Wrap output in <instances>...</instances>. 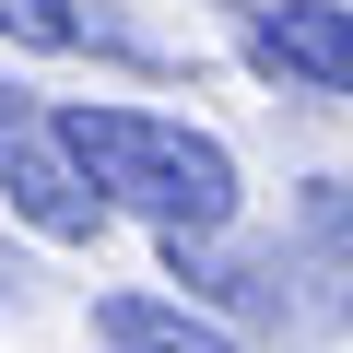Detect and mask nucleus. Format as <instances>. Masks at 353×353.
Segmentation results:
<instances>
[{
    "label": "nucleus",
    "mask_w": 353,
    "mask_h": 353,
    "mask_svg": "<svg viewBox=\"0 0 353 353\" xmlns=\"http://www.w3.org/2000/svg\"><path fill=\"white\" fill-rule=\"evenodd\" d=\"M59 141L106 189V212H141L153 236H224L236 224V153L165 106H59Z\"/></svg>",
    "instance_id": "1"
},
{
    "label": "nucleus",
    "mask_w": 353,
    "mask_h": 353,
    "mask_svg": "<svg viewBox=\"0 0 353 353\" xmlns=\"http://www.w3.org/2000/svg\"><path fill=\"white\" fill-rule=\"evenodd\" d=\"M165 283H189L201 306H236V318H283V330H330V318H353V294H294L306 271L283 259V248H212V236H165Z\"/></svg>",
    "instance_id": "3"
},
{
    "label": "nucleus",
    "mask_w": 353,
    "mask_h": 353,
    "mask_svg": "<svg viewBox=\"0 0 353 353\" xmlns=\"http://www.w3.org/2000/svg\"><path fill=\"white\" fill-rule=\"evenodd\" d=\"M294 224H306V248H318L330 271H353V176H306Z\"/></svg>",
    "instance_id": "6"
},
{
    "label": "nucleus",
    "mask_w": 353,
    "mask_h": 353,
    "mask_svg": "<svg viewBox=\"0 0 353 353\" xmlns=\"http://www.w3.org/2000/svg\"><path fill=\"white\" fill-rule=\"evenodd\" d=\"M0 36H12V48H83V12H71V0H0Z\"/></svg>",
    "instance_id": "7"
},
{
    "label": "nucleus",
    "mask_w": 353,
    "mask_h": 353,
    "mask_svg": "<svg viewBox=\"0 0 353 353\" xmlns=\"http://www.w3.org/2000/svg\"><path fill=\"white\" fill-rule=\"evenodd\" d=\"M94 341L106 353H248L201 294H94Z\"/></svg>",
    "instance_id": "5"
},
{
    "label": "nucleus",
    "mask_w": 353,
    "mask_h": 353,
    "mask_svg": "<svg viewBox=\"0 0 353 353\" xmlns=\"http://www.w3.org/2000/svg\"><path fill=\"white\" fill-rule=\"evenodd\" d=\"M248 48L283 83L353 106V0H248Z\"/></svg>",
    "instance_id": "4"
},
{
    "label": "nucleus",
    "mask_w": 353,
    "mask_h": 353,
    "mask_svg": "<svg viewBox=\"0 0 353 353\" xmlns=\"http://www.w3.org/2000/svg\"><path fill=\"white\" fill-rule=\"evenodd\" d=\"M0 201H12L48 248H94L106 236V189L83 176V153L59 141V118L36 94H0Z\"/></svg>",
    "instance_id": "2"
}]
</instances>
